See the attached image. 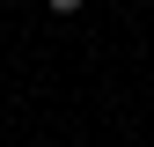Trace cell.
<instances>
[{"label": "cell", "instance_id": "1", "mask_svg": "<svg viewBox=\"0 0 154 147\" xmlns=\"http://www.w3.org/2000/svg\"><path fill=\"white\" fill-rule=\"evenodd\" d=\"M44 8H51V15H81L88 0H44Z\"/></svg>", "mask_w": 154, "mask_h": 147}, {"label": "cell", "instance_id": "2", "mask_svg": "<svg viewBox=\"0 0 154 147\" xmlns=\"http://www.w3.org/2000/svg\"><path fill=\"white\" fill-rule=\"evenodd\" d=\"M0 8H15V0H0Z\"/></svg>", "mask_w": 154, "mask_h": 147}]
</instances>
